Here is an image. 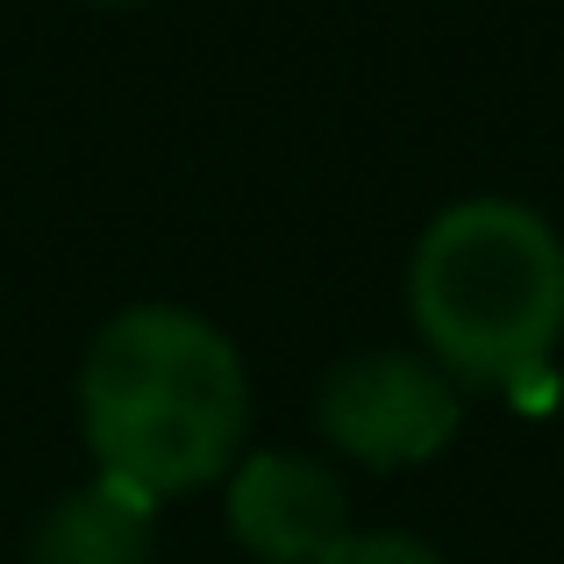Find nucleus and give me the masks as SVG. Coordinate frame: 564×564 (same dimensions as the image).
<instances>
[{"label": "nucleus", "mask_w": 564, "mask_h": 564, "mask_svg": "<svg viewBox=\"0 0 564 564\" xmlns=\"http://www.w3.org/2000/svg\"><path fill=\"white\" fill-rule=\"evenodd\" d=\"M79 429L100 479L172 500L243 457L250 379L236 344L193 307H122L79 365Z\"/></svg>", "instance_id": "nucleus-1"}, {"label": "nucleus", "mask_w": 564, "mask_h": 564, "mask_svg": "<svg viewBox=\"0 0 564 564\" xmlns=\"http://www.w3.org/2000/svg\"><path fill=\"white\" fill-rule=\"evenodd\" d=\"M422 358L457 386L529 393L564 336V243L522 200H457L422 229L408 264Z\"/></svg>", "instance_id": "nucleus-2"}, {"label": "nucleus", "mask_w": 564, "mask_h": 564, "mask_svg": "<svg viewBox=\"0 0 564 564\" xmlns=\"http://www.w3.org/2000/svg\"><path fill=\"white\" fill-rule=\"evenodd\" d=\"M457 379L422 350H358L322 379L315 422L344 457L372 471H408L429 465L457 436Z\"/></svg>", "instance_id": "nucleus-3"}, {"label": "nucleus", "mask_w": 564, "mask_h": 564, "mask_svg": "<svg viewBox=\"0 0 564 564\" xmlns=\"http://www.w3.org/2000/svg\"><path fill=\"white\" fill-rule=\"evenodd\" d=\"M229 536L264 564H322L350 536L344 479L301 451H250L229 465Z\"/></svg>", "instance_id": "nucleus-4"}, {"label": "nucleus", "mask_w": 564, "mask_h": 564, "mask_svg": "<svg viewBox=\"0 0 564 564\" xmlns=\"http://www.w3.org/2000/svg\"><path fill=\"white\" fill-rule=\"evenodd\" d=\"M158 500H143L122 479H94L43 514L29 564H151Z\"/></svg>", "instance_id": "nucleus-5"}, {"label": "nucleus", "mask_w": 564, "mask_h": 564, "mask_svg": "<svg viewBox=\"0 0 564 564\" xmlns=\"http://www.w3.org/2000/svg\"><path fill=\"white\" fill-rule=\"evenodd\" d=\"M322 564H443L422 536H393V529H350Z\"/></svg>", "instance_id": "nucleus-6"}, {"label": "nucleus", "mask_w": 564, "mask_h": 564, "mask_svg": "<svg viewBox=\"0 0 564 564\" xmlns=\"http://www.w3.org/2000/svg\"><path fill=\"white\" fill-rule=\"evenodd\" d=\"M100 8H129V0H100Z\"/></svg>", "instance_id": "nucleus-7"}]
</instances>
